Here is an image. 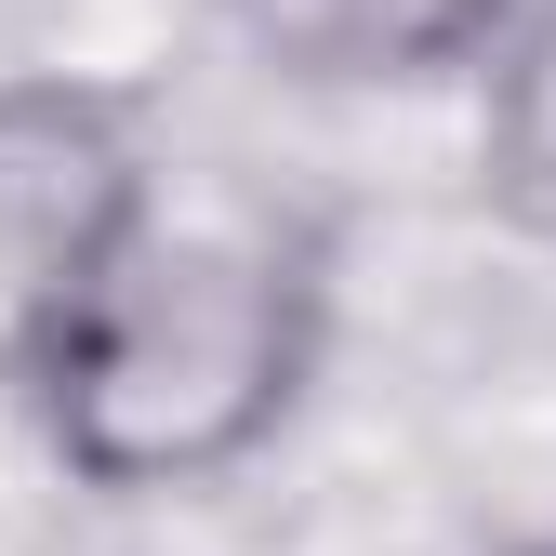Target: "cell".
<instances>
[{
	"label": "cell",
	"mask_w": 556,
	"mask_h": 556,
	"mask_svg": "<svg viewBox=\"0 0 556 556\" xmlns=\"http://www.w3.org/2000/svg\"><path fill=\"white\" fill-rule=\"evenodd\" d=\"M132 173H147V119H132V93L0 80V331L53 292V265L119 213Z\"/></svg>",
	"instance_id": "cell-2"
},
{
	"label": "cell",
	"mask_w": 556,
	"mask_h": 556,
	"mask_svg": "<svg viewBox=\"0 0 556 556\" xmlns=\"http://www.w3.org/2000/svg\"><path fill=\"white\" fill-rule=\"evenodd\" d=\"M530 0H226V27L252 40V66L305 93H425V80H477L517 40Z\"/></svg>",
	"instance_id": "cell-3"
},
{
	"label": "cell",
	"mask_w": 556,
	"mask_h": 556,
	"mask_svg": "<svg viewBox=\"0 0 556 556\" xmlns=\"http://www.w3.org/2000/svg\"><path fill=\"white\" fill-rule=\"evenodd\" d=\"M477 186L530 252H556V0H530L517 40L477 66Z\"/></svg>",
	"instance_id": "cell-4"
},
{
	"label": "cell",
	"mask_w": 556,
	"mask_h": 556,
	"mask_svg": "<svg viewBox=\"0 0 556 556\" xmlns=\"http://www.w3.org/2000/svg\"><path fill=\"white\" fill-rule=\"evenodd\" d=\"M530 556H556V543H530Z\"/></svg>",
	"instance_id": "cell-5"
},
{
	"label": "cell",
	"mask_w": 556,
	"mask_h": 556,
	"mask_svg": "<svg viewBox=\"0 0 556 556\" xmlns=\"http://www.w3.org/2000/svg\"><path fill=\"white\" fill-rule=\"evenodd\" d=\"M331 344V226L226 160H160L0 331L40 451L106 504L213 491L305 410Z\"/></svg>",
	"instance_id": "cell-1"
}]
</instances>
